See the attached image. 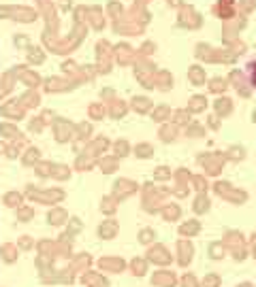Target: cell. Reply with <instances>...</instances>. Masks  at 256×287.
<instances>
[{"label": "cell", "mask_w": 256, "mask_h": 287, "mask_svg": "<svg viewBox=\"0 0 256 287\" xmlns=\"http://www.w3.org/2000/svg\"><path fill=\"white\" fill-rule=\"evenodd\" d=\"M0 255H2V260L6 264H13L17 260V249L13 247V245H4L2 249H0Z\"/></svg>", "instance_id": "obj_1"}, {"label": "cell", "mask_w": 256, "mask_h": 287, "mask_svg": "<svg viewBox=\"0 0 256 287\" xmlns=\"http://www.w3.org/2000/svg\"><path fill=\"white\" fill-rule=\"evenodd\" d=\"M60 283H73V275L68 270H60Z\"/></svg>", "instance_id": "obj_2"}, {"label": "cell", "mask_w": 256, "mask_h": 287, "mask_svg": "<svg viewBox=\"0 0 256 287\" xmlns=\"http://www.w3.org/2000/svg\"><path fill=\"white\" fill-rule=\"evenodd\" d=\"M88 262H90V260H88V257H79V260H77V262L73 264V270H77V268H81V266H83V264H85V266H88Z\"/></svg>", "instance_id": "obj_3"}, {"label": "cell", "mask_w": 256, "mask_h": 287, "mask_svg": "<svg viewBox=\"0 0 256 287\" xmlns=\"http://www.w3.org/2000/svg\"><path fill=\"white\" fill-rule=\"evenodd\" d=\"M49 219H52L54 224H60V219H62V213H60V211H56L54 215H49Z\"/></svg>", "instance_id": "obj_4"}, {"label": "cell", "mask_w": 256, "mask_h": 287, "mask_svg": "<svg viewBox=\"0 0 256 287\" xmlns=\"http://www.w3.org/2000/svg\"><path fill=\"white\" fill-rule=\"evenodd\" d=\"M32 247V242L28 240V236H24V239H21V249H30Z\"/></svg>", "instance_id": "obj_5"}]
</instances>
